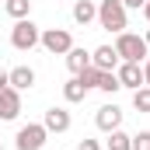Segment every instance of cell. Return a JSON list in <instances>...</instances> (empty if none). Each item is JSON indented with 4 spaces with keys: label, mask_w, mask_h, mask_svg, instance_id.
<instances>
[{
    "label": "cell",
    "mask_w": 150,
    "mask_h": 150,
    "mask_svg": "<svg viewBox=\"0 0 150 150\" xmlns=\"http://www.w3.org/2000/svg\"><path fill=\"white\" fill-rule=\"evenodd\" d=\"M115 52H119L122 63H143L150 56V45H147V38L136 35V32H119L115 35Z\"/></svg>",
    "instance_id": "1"
},
{
    "label": "cell",
    "mask_w": 150,
    "mask_h": 150,
    "mask_svg": "<svg viewBox=\"0 0 150 150\" xmlns=\"http://www.w3.org/2000/svg\"><path fill=\"white\" fill-rule=\"evenodd\" d=\"M98 25L105 28V32H126V25H129V11L122 7V0H98Z\"/></svg>",
    "instance_id": "2"
},
{
    "label": "cell",
    "mask_w": 150,
    "mask_h": 150,
    "mask_svg": "<svg viewBox=\"0 0 150 150\" xmlns=\"http://www.w3.org/2000/svg\"><path fill=\"white\" fill-rule=\"evenodd\" d=\"M38 38H42V28H38L32 18L14 21V28H11V45H14L18 52H32V49L38 45Z\"/></svg>",
    "instance_id": "3"
},
{
    "label": "cell",
    "mask_w": 150,
    "mask_h": 150,
    "mask_svg": "<svg viewBox=\"0 0 150 150\" xmlns=\"http://www.w3.org/2000/svg\"><path fill=\"white\" fill-rule=\"evenodd\" d=\"M38 45H42L45 52H52V56H67V52L74 49V35H70L67 28H42Z\"/></svg>",
    "instance_id": "4"
},
{
    "label": "cell",
    "mask_w": 150,
    "mask_h": 150,
    "mask_svg": "<svg viewBox=\"0 0 150 150\" xmlns=\"http://www.w3.org/2000/svg\"><path fill=\"white\" fill-rule=\"evenodd\" d=\"M45 140H49V129H45L42 122H28V126L18 129L14 147H18V150H42V147H45Z\"/></svg>",
    "instance_id": "5"
},
{
    "label": "cell",
    "mask_w": 150,
    "mask_h": 150,
    "mask_svg": "<svg viewBox=\"0 0 150 150\" xmlns=\"http://www.w3.org/2000/svg\"><path fill=\"white\" fill-rule=\"evenodd\" d=\"M42 126H45V129H49V133H67V129H70V126H74V115L67 112V108H63V105H52V108H49V112L42 115Z\"/></svg>",
    "instance_id": "6"
},
{
    "label": "cell",
    "mask_w": 150,
    "mask_h": 150,
    "mask_svg": "<svg viewBox=\"0 0 150 150\" xmlns=\"http://www.w3.org/2000/svg\"><path fill=\"white\" fill-rule=\"evenodd\" d=\"M122 108H119V105H101V108H98V115H94V122H98V129H101V133H112V129H122Z\"/></svg>",
    "instance_id": "7"
},
{
    "label": "cell",
    "mask_w": 150,
    "mask_h": 150,
    "mask_svg": "<svg viewBox=\"0 0 150 150\" xmlns=\"http://www.w3.org/2000/svg\"><path fill=\"white\" fill-rule=\"evenodd\" d=\"M21 115V91L14 87H4L0 91V122H11Z\"/></svg>",
    "instance_id": "8"
},
{
    "label": "cell",
    "mask_w": 150,
    "mask_h": 150,
    "mask_svg": "<svg viewBox=\"0 0 150 150\" xmlns=\"http://www.w3.org/2000/svg\"><path fill=\"white\" fill-rule=\"evenodd\" d=\"M115 77H119L122 87L136 91V87H143V63H119L115 67Z\"/></svg>",
    "instance_id": "9"
},
{
    "label": "cell",
    "mask_w": 150,
    "mask_h": 150,
    "mask_svg": "<svg viewBox=\"0 0 150 150\" xmlns=\"http://www.w3.org/2000/svg\"><path fill=\"white\" fill-rule=\"evenodd\" d=\"M122 59H119V52H115V45H98L94 52H91V67H98V70H115Z\"/></svg>",
    "instance_id": "10"
},
{
    "label": "cell",
    "mask_w": 150,
    "mask_h": 150,
    "mask_svg": "<svg viewBox=\"0 0 150 150\" xmlns=\"http://www.w3.org/2000/svg\"><path fill=\"white\" fill-rule=\"evenodd\" d=\"M7 77H11V87H14V91L35 87V70H32V67H14V70H7Z\"/></svg>",
    "instance_id": "11"
},
{
    "label": "cell",
    "mask_w": 150,
    "mask_h": 150,
    "mask_svg": "<svg viewBox=\"0 0 150 150\" xmlns=\"http://www.w3.org/2000/svg\"><path fill=\"white\" fill-rule=\"evenodd\" d=\"M74 21L84 25V28H87L91 21H98V4H94V0H77L74 4Z\"/></svg>",
    "instance_id": "12"
},
{
    "label": "cell",
    "mask_w": 150,
    "mask_h": 150,
    "mask_svg": "<svg viewBox=\"0 0 150 150\" xmlns=\"http://www.w3.org/2000/svg\"><path fill=\"white\" fill-rule=\"evenodd\" d=\"M63 98H67V105H80V101L87 98V87H84L80 77H70V80L63 84Z\"/></svg>",
    "instance_id": "13"
},
{
    "label": "cell",
    "mask_w": 150,
    "mask_h": 150,
    "mask_svg": "<svg viewBox=\"0 0 150 150\" xmlns=\"http://www.w3.org/2000/svg\"><path fill=\"white\" fill-rule=\"evenodd\" d=\"M67 67H70V74H80V70H87V67H91V52H87V49H80V45H74V49H70V52H67Z\"/></svg>",
    "instance_id": "14"
},
{
    "label": "cell",
    "mask_w": 150,
    "mask_h": 150,
    "mask_svg": "<svg viewBox=\"0 0 150 150\" xmlns=\"http://www.w3.org/2000/svg\"><path fill=\"white\" fill-rule=\"evenodd\" d=\"M98 91H105V94H115V91H122V84H119V77L115 70H98V84H94Z\"/></svg>",
    "instance_id": "15"
},
{
    "label": "cell",
    "mask_w": 150,
    "mask_h": 150,
    "mask_svg": "<svg viewBox=\"0 0 150 150\" xmlns=\"http://www.w3.org/2000/svg\"><path fill=\"white\" fill-rule=\"evenodd\" d=\"M4 11H7L14 21H21V18L32 14V0H4Z\"/></svg>",
    "instance_id": "16"
},
{
    "label": "cell",
    "mask_w": 150,
    "mask_h": 150,
    "mask_svg": "<svg viewBox=\"0 0 150 150\" xmlns=\"http://www.w3.org/2000/svg\"><path fill=\"white\" fill-rule=\"evenodd\" d=\"M105 143H108V150H133V136L126 129H112Z\"/></svg>",
    "instance_id": "17"
},
{
    "label": "cell",
    "mask_w": 150,
    "mask_h": 150,
    "mask_svg": "<svg viewBox=\"0 0 150 150\" xmlns=\"http://www.w3.org/2000/svg\"><path fill=\"white\" fill-rule=\"evenodd\" d=\"M133 108H136V112H150V87L147 84L133 91Z\"/></svg>",
    "instance_id": "18"
},
{
    "label": "cell",
    "mask_w": 150,
    "mask_h": 150,
    "mask_svg": "<svg viewBox=\"0 0 150 150\" xmlns=\"http://www.w3.org/2000/svg\"><path fill=\"white\" fill-rule=\"evenodd\" d=\"M133 150H150V129H140L133 136Z\"/></svg>",
    "instance_id": "19"
},
{
    "label": "cell",
    "mask_w": 150,
    "mask_h": 150,
    "mask_svg": "<svg viewBox=\"0 0 150 150\" xmlns=\"http://www.w3.org/2000/svg\"><path fill=\"white\" fill-rule=\"evenodd\" d=\"M77 150H101V143H98V140H80Z\"/></svg>",
    "instance_id": "20"
},
{
    "label": "cell",
    "mask_w": 150,
    "mask_h": 150,
    "mask_svg": "<svg viewBox=\"0 0 150 150\" xmlns=\"http://www.w3.org/2000/svg\"><path fill=\"white\" fill-rule=\"evenodd\" d=\"M143 4H147V0H122L126 11H143Z\"/></svg>",
    "instance_id": "21"
},
{
    "label": "cell",
    "mask_w": 150,
    "mask_h": 150,
    "mask_svg": "<svg viewBox=\"0 0 150 150\" xmlns=\"http://www.w3.org/2000/svg\"><path fill=\"white\" fill-rule=\"evenodd\" d=\"M143 84H147V87H150V56H147V59H143Z\"/></svg>",
    "instance_id": "22"
},
{
    "label": "cell",
    "mask_w": 150,
    "mask_h": 150,
    "mask_svg": "<svg viewBox=\"0 0 150 150\" xmlns=\"http://www.w3.org/2000/svg\"><path fill=\"white\" fill-rule=\"evenodd\" d=\"M4 87H11V77H7V70H0V91Z\"/></svg>",
    "instance_id": "23"
},
{
    "label": "cell",
    "mask_w": 150,
    "mask_h": 150,
    "mask_svg": "<svg viewBox=\"0 0 150 150\" xmlns=\"http://www.w3.org/2000/svg\"><path fill=\"white\" fill-rule=\"evenodd\" d=\"M143 18H147V21H150V0H147V4H143Z\"/></svg>",
    "instance_id": "24"
},
{
    "label": "cell",
    "mask_w": 150,
    "mask_h": 150,
    "mask_svg": "<svg viewBox=\"0 0 150 150\" xmlns=\"http://www.w3.org/2000/svg\"><path fill=\"white\" fill-rule=\"evenodd\" d=\"M143 38H147V45H150V28H147V35H143Z\"/></svg>",
    "instance_id": "25"
},
{
    "label": "cell",
    "mask_w": 150,
    "mask_h": 150,
    "mask_svg": "<svg viewBox=\"0 0 150 150\" xmlns=\"http://www.w3.org/2000/svg\"><path fill=\"white\" fill-rule=\"evenodd\" d=\"M0 150H4V143H0Z\"/></svg>",
    "instance_id": "26"
}]
</instances>
